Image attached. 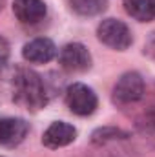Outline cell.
Here are the masks:
<instances>
[{"instance_id":"obj_1","label":"cell","mask_w":155,"mask_h":157,"mask_svg":"<svg viewBox=\"0 0 155 157\" xmlns=\"http://www.w3.org/2000/svg\"><path fill=\"white\" fill-rule=\"evenodd\" d=\"M0 101L37 112L47 104L44 78L26 66H0Z\"/></svg>"},{"instance_id":"obj_2","label":"cell","mask_w":155,"mask_h":157,"mask_svg":"<svg viewBox=\"0 0 155 157\" xmlns=\"http://www.w3.org/2000/svg\"><path fill=\"white\" fill-rule=\"evenodd\" d=\"M66 106L70 108L71 113H75L78 117H88L91 115L97 106H99V99L95 95V91L82 82H73L66 88Z\"/></svg>"},{"instance_id":"obj_3","label":"cell","mask_w":155,"mask_h":157,"mask_svg":"<svg viewBox=\"0 0 155 157\" xmlns=\"http://www.w3.org/2000/svg\"><path fill=\"white\" fill-rule=\"evenodd\" d=\"M97 37L102 44H106L108 48L117 49V51H126L133 42L130 28L122 20H117V18L102 20L97 26Z\"/></svg>"},{"instance_id":"obj_4","label":"cell","mask_w":155,"mask_h":157,"mask_svg":"<svg viewBox=\"0 0 155 157\" xmlns=\"http://www.w3.org/2000/svg\"><path fill=\"white\" fill-rule=\"evenodd\" d=\"M144 97V80L137 71H128L117 80L112 91V101L117 106H128L139 102Z\"/></svg>"},{"instance_id":"obj_5","label":"cell","mask_w":155,"mask_h":157,"mask_svg":"<svg viewBox=\"0 0 155 157\" xmlns=\"http://www.w3.org/2000/svg\"><path fill=\"white\" fill-rule=\"evenodd\" d=\"M91 53L89 49L80 42H70L66 44L59 53V64L70 71V73H84L91 68Z\"/></svg>"},{"instance_id":"obj_6","label":"cell","mask_w":155,"mask_h":157,"mask_svg":"<svg viewBox=\"0 0 155 157\" xmlns=\"http://www.w3.org/2000/svg\"><path fill=\"white\" fill-rule=\"evenodd\" d=\"M29 133V124L20 117H0V146H18Z\"/></svg>"},{"instance_id":"obj_7","label":"cell","mask_w":155,"mask_h":157,"mask_svg":"<svg viewBox=\"0 0 155 157\" xmlns=\"http://www.w3.org/2000/svg\"><path fill=\"white\" fill-rule=\"evenodd\" d=\"M77 139V128L64 121H55L47 126V130L42 135V144L47 148H62L71 144Z\"/></svg>"},{"instance_id":"obj_8","label":"cell","mask_w":155,"mask_h":157,"mask_svg":"<svg viewBox=\"0 0 155 157\" xmlns=\"http://www.w3.org/2000/svg\"><path fill=\"white\" fill-rule=\"evenodd\" d=\"M55 55H57V46L53 44V40L46 39V37L29 40L22 48V57L31 64H46L53 60Z\"/></svg>"},{"instance_id":"obj_9","label":"cell","mask_w":155,"mask_h":157,"mask_svg":"<svg viewBox=\"0 0 155 157\" xmlns=\"http://www.w3.org/2000/svg\"><path fill=\"white\" fill-rule=\"evenodd\" d=\"M13 13L18 18V22L28 24V26H35L46 18L47 7H46L44 0H15Z\"/></svg>"},{"instance_id":"obj_10","label":"cell","mask_w":155,"mask_h":157,"mask_svg":"<svg viewBox=\"0 0 155 157\" xmlns=\"http://www.w3.org/2000/svg\"><path fill=\"white\" fill-rule=\"evenodd\" d=\"M124 11L139 20V22H150L155 18V0H122Z\"/></svg>"},{"instance_id":"obj_11","label":"cell","mask_w":155,"mask_h":157,"mask_svg":"<svg viewBox=\"0 0 155 157\" xmlns=\"http://www.w3.org/2000/svg\"><path fill=\"white\" fill-rule=\"evenodd\" d=\"M70 6L80 17H95L108 9V0H70Z\"/></svg>"},{"instance_id":"obj_12","label":"cell","mask_w":155,"mask_h":157,"mask_svg":"<svg viewBox=\"0 0 155 157\" xmlns=\"http://www.w3.org/2000/svg\"><path fill=\"white\" fill-rule=\"evenodd\" d=\"M126 137H128L126 132L113 128V126H104V128H99L91 133V143L93 144H108V143H113L119 139H126Z\"/></svg>"},{"instance_id":"obj_13","label":"cell","mask_w":155,"mask_h":157,"mask_svg":"<svg viewBox=\"0 0 155 157\" xmlns=\"http://www.w3.org/2000/svg\"><path fill=\"white\" fill-rule=\"evenodd\" d=\"M9 59V42L0 35V66H4Z\"/></svg>"},{"instance_id":"obj_14","label":"cell","mask_w":155,"mask_h":157,"mask_svg":"<svg viewBox=\"0 0 155 157\" xmlns=\"http://www.w3.org/2000/svg\"><path fill=\"white\" fill-rule=\"evenodd\" d=\"M144 55L155 59V33H152V37H150L148 42L144 44Z\"/></svg>"},{"instance_id":"obj_15","label":"cell","mask_w":155,"mask_h":157,"mask_svg":"<svg viewBox=\"0 0 155 157\" xmlns=\"http://www.w3.org/2000/svg\"><path fill=\"white\" fill-rule=\"evenodd\" d=\"M146 126H148V128L155 133V110L148 113V117H146Z\"/></svg>"},{"instance_id":"obj_16","label":"cell","mask_w":155,"mask_h":157,"mask_svg":"<svg viewBox=\"0 0 155 157\" xmlns=\"http://www.w3.org/2000/svg\"><path fill=\"white\" fill-rule=\"evenodd\" d=\"M4 6H6V0H0V11L4 9Z\"/></svg>"}]
</instances>
